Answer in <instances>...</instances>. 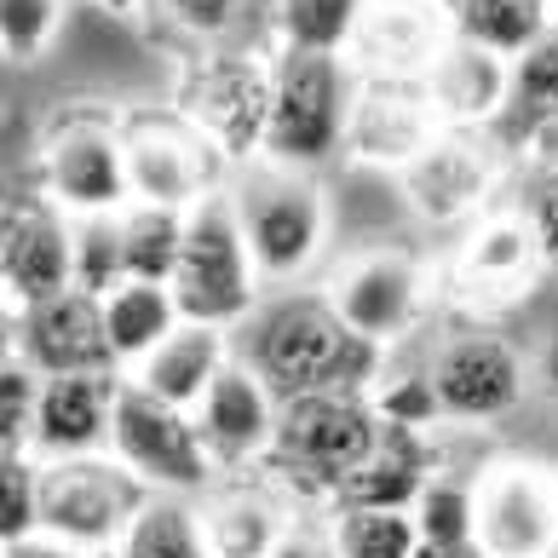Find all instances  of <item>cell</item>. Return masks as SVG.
Segmentation results:
<instances>
[{"instance_id":"obj_36","label":"cell","mask_w":558,"mask_h":558,"mask_svg":"<svg viewBox=\"0 0 558 558\" xmlns=\"http://www.w3.org/2000/svg\"><path fill=\"white\" fill-rule=\"evenodd\" d=\"M58 24H64V0H0V58L12 64L47 58Z\"/></svg>"},{"instance_id":"obj_31","label":"cell","mask_w":558,"mask_h":558,"mask_svg":"<svg viewBox=\"0 0 558 558\" xmlns=\"http://www.w3.org/2000/svg\"><path fill=\"white\" fill-rule=\"evenodd\" d=\"M335 547L340 558H415L421 530L415 512H391V507H335Z\"/></svg>"},{"instance_id":"obj_5","label":"cell","mask_w":558,"mask_h":558,"mask_svg":"<svg viewBox=\"0 0 558 558\" xmlns=\"http://www.w3.org/2000/svg\"><path fill=\"white\" fill-rule=\"evenodd\" d=\"M380 415L363 391H317V398H288L277 415L271 461L300 489L335 495L380 444Z\"/></svg>"},{"instance_id":"obj_1","label":"cell","mask_w":558,"mask_h":558,"mask_svg":"<svg viewBox=\"0 0 558 558\" xmlns=\"http://www.w3.org/2000/svg\"><path fill=\"white\" fill-rule=\"evenodd\" d=\"M247 363L265 375L277 398H317V391H363L380 380V345L351 335L328 294H294L254 317Z\"/></svg>"},{"instance_id":"obj_27","label":"cell","mask_w":558,"mask_h":558,"mask_svg":"<svg viewBox=\"0 0 558 558\" xmlns=\"http://www.w3.org/2000/svg\"><path fill=\"white\" fill-rule=\"evenodd\" d=\"M116 558H214L202 507H191V495H150L116 542Z\"/></svg>"},{"instance_id":"obj_32","label":"cell","mask_w":558,"mask_h":558,"mask_svg":"<svg viewBox=\"0 0 558 558\" xmlns=\"http://www.w3.org/2000/svg\"><path fill=\"white\" fill-rule=\"evenodd\" d=\"M368 0H277V35L294 52H345Z\"/></svg>"},{"instance_id":"obj_40","label":"cell","mask_w":558,"mask_h":558,"mask_svg":"<svg viewBox=\"0 0 558 558\" xmlns=\"http://www.w3.org/2000/svg\"><path fill=\"white\" fill-rule=\"evenodd\" d=\"M161 7H168V17H173L179 29L214 40V35H225V29L236 24L242 0H161Z\"/></svg>"},{"instance_id":"obj_44","label":"cell","mask_w":558,"mask_h":558,"mask_svg":"<svg viewBox=\"0 0 558 558\" xmlns=\"http://www.w3.org/2000/svg\"><path fill=\"white\" fill-rule=\"evenodd\" d=\"M524 150H530V161H547V168H558V116L524 144Z\"/></svg>"},{"instance_id":"obj_18","label":"cell","mask_w":558,"mask_h":558,"mask_svg":"<svg viewBox=\"0 0 558 558\" xmlns=\"http://www.w3.org/2000/svg\"><path fill=\"white\" fill-rule=\"evenodd\" d=\"M17 363H29L40 380L52 375H121L110 328H105V300L81 294H52L40 305L17 312Z\"/></svg>"},{"instance_id":"obj_12","label":"cell","mask_w":558,"mask_h":558,"mask_svg":"<svg viewBox=\"0 0 558 558\" xmlns=\"http://www.w3.org/2000/svg\"><path fill=\"white\" fill-rule=\"evenodd\" d=\"M478 547L489 558H547L558 542V472L530 454H501L478 478Z\"/></svg>"},{"instance_id":"obj_13","label":"cell","mask_w":558,"mask_h":558,"mask_svg":"<svg viewBox=\"0 0 558 558\" xmlns=\"http://www.w3.org/2000/svg\"><path fill=\"white\" fill-rule=\"evenodd\" d=\"M426 368H432V386H438L444 421H466V426L512 415L530 386L524 351L495 328H454L449 340H438Z\"/></svg>"},{"instance_id":"obj_24","label":"cell","mask_w":558,"mask_h":558,"mask_svg":"<svg viewBox=\"0 0 558 558\" xmlns=\"http://www.w3.org/2000/svg\"><path fill=\"white\" fill-rule=\"evenodd\" d=\"M438 478L426 461V444L421 432H380L375 454L351 472V478L328 495V507H391V512H415L421 489Z\"/></svg>"},{"instance_id":"obj_35","label":"cell","mask_w":558,"mask_h":558,"mask_svg":"<svg viewBox=\"0 0 558 558\" xmlns=\"http://www.w3.org/2000/svg\"><path fill=\"white\" fill-rule=\"evenodd\" d=\"M415 530L432 547H454V542H478V495L461 478H432L415 501Z\"/></svg>"},{"instance_id":"obj_33","label":"cell","mask_w":558,"mask_h":558,"mask_svg":"<svg viewBox=\"0 0 558 558\" xmlns=\"http://www.w3.org/2000/svg\"><path fill=\"white\" fill-rule=\"evenodd\" d=\"M70 247H75V288L105 300L116 282H128V259H121V214H87L70 219Z\"/></svg>"},{"instance_id":"obj_3","label":"cell","mask_w":558,"mask_h":558,"mask_svg":"<svg viewBox=\"0 0 558 558\" xmlns=\"http://www.w3.org/2000/svg\"><path fill=\"white\" fill-rule=\"evenodd\" d=\"M357 98V70L345 52H294L282 47L271 64V128H265V156L282 168L317 173L323 161L345 150V121Z\"/></svg>"},{"instance_id":"obj_29","label":"cell","mask_w":558,"mask_h":558,"mask_svg":"<svg viewBox=\"0 0 558 558\" xmlns=\"http://www.w3.org/2000/svg\"><path fill=\"white\" fill-rule=\"evenodd\" d=\"M553 116H558V17L524 58H512V98H507V116L495 133L530 144Z\"/></svg>"},{"instance_id":"obj_19","label":"cell","mask_w":558,"mask_h":558,"mask_svg":"<svg viewBox=\"0 0 558 558\" xmlns=\"http://www.w3.org/2000/svg\"><path fill=\"white\" fill-rule=\"evenodd\" d=\"M75 288V247H70V214H58L47 196L17 202L0 219V294L17 312Z\"/></svg>"},{"instance_id":"obj_34","label":"cell","mask_w":558,"mask_h":558,"mask_svg":"<svg viewBox=\"0 0 558 558\" xmlns=\"http://www.w3.org/2000/svg\"><path fill=\"white\" fill-rule=\"evenodd\" d=\"M368 403H375L380 426L391 432H426L444 421L438 386H432V368H380V380L368 386Z\"/></svg>"},{"instance_id":"obj_38","label":"cell","mask_w":558,"mask_h":558,"mask_svg":"<svg viewBox=\"0 0 558 558\" xmlns=\"http://www.w3.org/2000/svg\"><path fill=\"white\" fill-rule=\"evenodd\" d=\"M35 398H40V375L29 363H7V368H0V454H29Z\"/></svg>"},{"instance_id":"obj_14","label":"cell","mask_w":558,"mask_h":558,"mask_svg":"<svg viewBox=\"0 0 558 558\" xmlns=\"http://www.w3.org/2000/svg\"><path fill=\"white\" fill-rule=\"evenodd\" d=\"M421 294H426V271L403 247H368V254L345 259L335 282H328V305L340 312V323L380 351L415 328Z\"/></svg>"},{"instance_id":"obj_23","label":"cell","mask_w":558,"mask_h":558,"mask_svg":"<svg viewBox=\"0 0 558 558\" xmlns=\"http://www.w3.org/2000/svg\"><path fill=\"white\" fill-rule=\"evenodd\" d=\"M231 363V345H225V328L208 323H179L168 340H161L138 368H128V380H138L144 391H156L161 403L196 409L202 391L219 380V368Z\"/></svg>"},{"instance_id":"obj_50","label":"cell","mask_w":558,"mask_h":558,"mask_svg":"<svg viewBox=\"0 0 558 558\" xmlns=\"http://www.w3.org/2000/svg\"><path fill=\"white\" fill-rule=\"evenodd\" d=\"M444 7H454V0H444Z\"/></svg>"},{"instance_id":"obj_41","label":"cell","mask_w":558,"mask_h":558,"mask_svg":"<svg viewBox=\"0 0 558 558\" xmlns=\"http://www.w3.org/2000/svg\"><path fill=\"white\" fill-rule=\"evenodd\" d=\"M271 558H340L335 547V530L317 524V519H288L282 542L271 547Z\"/></svg>"},{"instance_id":"obj_8","label":"cell","mask_w":558,"mask_h":558,"mask_svg":"<svg viewBox=\"0 0 558 558\" xmlns=\"http://www.w3.org/2000/svg\"><path fill=\"white\" fill-rule=\"evenodd\" d=\"M144 501H150V489L116 454L40 461V535H58L81 553H116Z\"/></svg>"},{"instance_id":"obj_25","label":"cell","mask_w":558,"mask_h":558,"mask_svg":"<svg viewBox=\"0 0 558 558\" xmlns=\"http://www.w3.org/2000/svg\"><path fill=\"white\" fill-rule=\"evenodd\" d=\"M294 512H282L277 495L265 489H219L202 501V524H208V547L214 558H271V547L282 542V530Z\"/></svg>"},{"instance_id":"obj_39","label":"cell","mask_w":558,"mask_h":558,"mask_svg":"<svg viewBox=\"0 0 558 558\" xmlns=\"http://www.w3.org/2000/svg\"><path fill=\"white\" fill-rule=\"evenodd\" d=\"M519 219L530 225L535 247H542V259L558 265V168H547V161H530V173L519 184Z\"/></svg>"},{"instance_id":"obj_48","label":"cell","mask_w":558,"mask_h":558,"mask_svg":"<svg viewBox=\"0 0 558 558\" xmlns=\"http://www.w3.org/2000/svg\"><path fill=\"white\" fill-rule=\"evenodd\" d=\"M547 558H558V542H553V553H547Z\"/></svg>"},{"instance_id":"obj_20","label":"cell","mask_w":558,"mask_h":558,"mask_svg":"<svg viewBox=\"0 0 558 558\" xmlns=\"http://www.w3.org/2000/svg\"><path fill=\"white\" fill-rule=\"evenodd\" d=\"M191 415H196L202 444H208V454L219 466H247L259 454H271L282 398L265 386V375L247 357H231L219 368V380L202 391V403Z\"/></svg>"},{"instance_id":"obj_16","label":"cell","mask_w":558,"mask_h":558,"mask_svg":"<svg viewBox=\"0 0 558 558\" xmlns=\"http://www.w3.org/2000/svg\"><path fill=\"white\" fill-rule=\"evenodd\" d=\"M542 271H547V259L535 247L530 225L519 219V208H501V214L472 219L461 254L449 265V294L466 312H501L519 294H530Z\"/></svg>"},{"instance_id":"obj_45","label":"cell","mask_w":558,"mask_h":558,"mask_svg":"<svg viewBox=\"0 0 558 558\" xmlns=\"http://www.w3.org/2000/svg\"><path fill=\"white\" fill-rule=\"evenodd\" d=\"M415 558H489L478 542H454V547H432V542H421V553Z\"/></svg>"},{"instance_id":"obj_2","label":"cell","mask_w":558,"mask_h":558,"mask_svg":"<svg viewBox=\"0 0 558 558\" xmlns=\"http://www.w3.org/2000/svg\"><path fill=\"white\" fill-rule=\"evenodd\" d=\"M236 208V225L247 236V254H254L265 282H300L328 247V196L317 173L305 168H282L271 156H254L231 168L225 184Z\"/></svg>"},{"instance_id":"obj_26","label":"cell","mask_w":558,"mask_h":558,"mask_svg":"<svg viewBox=\"0 0 558 558\" xmlns=\"http://www.w3.org/2000/svg\"><path fill=\"white\" fill-rule=\"evenodd\" d=\"M179 300L168 282H116L105 294V328H110V351L121 368H138L150 351L179 328Z\"/></svg>"},{"instance_id":"obj_49","label":"cell","mask_w":558,"mask_h":558,"mask_svg":"<svg viewBox=\"0 0 558 558\" xmlns=\"http://www.w3.org/2000/svg\"><path fill=\"white\" fill-rule=\"evenodd\" d=\"M553 17H558V0H553Z\"/></svg>"},{"instance_id":"obj_21","label":"cell","mask_w":558,"mask_h":558,"mask_svg":"<svg viewBox=\"0 0 558 558\" xmlns=\"http://www.w3.org/2000/svg\"><path fill=\"white\" fill-rule=\"evenodd\" d=\"M121 375H52L35 398V461H75V454H110Z\"/></svg>"},{"instance_id":"obj_28","label":"cell","mask_w":558,"mask_h":558,"mask_svg":"<svg viewBox=\"0 0 558 558\" xmlns=\"http://www.w3.org/2000/svg\"><path fill=\"white\" fill-rule=\"evenodd\" d=\"M454 35L501 58H524L553 29V0H454Z\"/></svg>"},{"instance_id":"obj_17","label":"cell","mask_w":558,"mask_h":558,"mask_svg":"<svg viewBox=\"0 0 558 558\" xmlns=\"http://www.w3.org/2000/svg\"><path fill=\"white\" fill-rule=\"evenodd\" d=\"M438 133H444V116L432 105L426 81H363L357 75V98H351V121H345L351 161L403 173Z\"/></svg>"},{"instance_id":"obj_4","label":"cell","mask_w":558,"mask_h":558,"mask_svg":"<svg viewBox=\"0 0 558 558\" xmlns=\"http://www.w3.org/2000/svg\"><path fill=\"white\" fill-rule=\"evenodd\" d=\"M259 265L247 254V236L236 225L231 196L214 191L184 214V254L173 271V300L184 323H208L231 335L236 323L259 312Z\"/></svg>"},{"instance_id":"obj_47","label":"cell","mask_w":558,"mask_h":558,"mask_svg":"<svg viewBox=\"0 0 558 558\" xmlns=\"http://www.w3.org/2000/svg\"><path fill=\"white\" fill-rule=\"evenodd\" d=\"M93 7H105V12H138L144 0H93Z\"/></svg>"},{"instance_id":"obj_42","label":"cell","mask_w":558,"mask_h":558,"mask_svg":"<svg viewBox=\"0 0 558 558\" xmlns=\"http://www.w3.org/2000/svg\"><path fill=\"white\" fill-rule=\"evenodd\" d=\"M0 558H93V553H81V547H70V542H58V535H29V542L0 547Z\"/></svg>"},{"instance_id":"obj_43","label":"cell","mask_w":558,"mask_h":558,"mask_svg":"<svg viewBox=\"0 0 558 558\" xmlns=\"http://www.w3.org/2000/svg\"><path fill=\"white\" fill-rule=\"evenodd\" d=\"M17 363V305L0 294V368Z\"/></svg>"},{"instance_id":"obj_6","label":"cell","mask_w":558,"mask_h":558,"mask_svg":"<svg viewBox=\"0 0 558 558\" xmlns=\"http://www.w3.org/2000/svg\"><path fill=\"white\" fill-rule=\"evenodd\" d=\"M110 454L150 495H202V489H214V472H219L191 409L161 403L156 391H144L128 375H121V391H116Z\"/></svg>"},{"instance_id":"obj_9","label":"cell","mask_w":558,"mask_h":558,"mask_svg":"<svg viewBox=\"0 0 558 558\" xmlns=\"http://www.w3.org/2000/svg\"><path fill=\"white\" fill-rule=\"evenodd\" d=\"M40 196H47L58 214H70V219L133 208L121 121L98 116V110L58 116L52 133L40 138Z\"/></svg>"},{"instance_id":"obj_11","label":"cell","mask_w":558,"mask_h":558,"mask_svg":"<svg viewBox=\"0 0 558 558\" xmlns=\"http://www.w3.org/2000/svg\"><path fill=\"white\" fill-rule=\"evenodd\" d=\"M501 179H507V138L495 128H444L398 173L409 208H415L426 225L484 219Z\"/></svg>"},{"instance_id":"obj_46","label":"cell","mask_w":558,"mask_h":558,"mask_svg":"<svg viewBox=\"0 0 558 558\" xmlns=\"http://www.w3.org/2000/svg\"><path fill=\"white\" fill-rule=\"evenodd\" d=\"M17 208V196H12V179H7V168H0V219H7Z\"/></svg>"},{"instance_id":"obj_30","label":"cell","mask_w":558,"mask_h":558,"mask_svg":"<svg viewBox=\"0 0 558 558\" xmlns=\"http://www.w3.org/2000/svg\"><path fill=\"white\" fill-rule=\"evenodd\" d=\"M179 254H184V214L179 208H156V202L121 208V259H128L133 282H168L173 288Z\"/></svg>"},{"instance_id":"obj_37","label":"cell","mask_w":558,"mask_h":558,"mask_svg":"<svg viewBox=\"0 0 558 558\" xmlns=\"http://www.w3.org/2000/svg\"><path fill=\"white\" fill-rule=\"evenodd\" d=\"M40 535V461L0 454V547Z\"/></svg>"},{"instance_id":"obj_15","label":"cell","mask_w":558,"mask_h":558,"mask_svg":"<svg viewBox=\"0 0 558 558\" xmlns=\"http://www.w3.org/2000/svg\"><path fill=\"white\" fill-rule=\"evenodd\" d=\"M454 40V12L444 0H368L345 47V64L363 81H426V70Z\"/></svg>"},{"instance_id":"obj_22","label":"cell","mask_w":558,"mask_h":558,"mask_svg":"<svg viewBox=\"0 0 558 558\" xmlns=\"http://www.w3.org/2000/svg\"><path fill=\"white\" fill-rule=\"evenodd\" d=\"M426 93L438 105L444 128H501L512 98V58L454 35L444 58L426 70Z\"/></svg>"},{"instance_id":"obj_10","label":"cell","mask_w":558,"mask_h":558,"mask_svg":"<svg viewBox=\"0 0 558 558\" xmlns=\"http://www.w3.org/2000/svg\"><path fill=\"white\" fill-rule=\"evenodd\" d=\"M121 150H128L133 202H156V208L191 214L196 202H208L214 191L231 184V161H225L179 110L121 116Z\"/></svg>"},{"instance_id":"obj_7","label":"cell","mask_w":558,"mask_h":558,"mask_svg":"<svg viewBox=\"0 0 558 558\" xmlns=\"http://www.w3.org/2000/svg\"><path fill=\"white\" fill-rule=\"evenodd\" d=\"M173 110L214 144V150L242 168L265 156V128H271V64L254 52H202L179 70Z\"/></svg>"}]
</instances>
